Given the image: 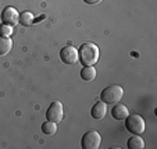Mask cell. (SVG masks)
<instances>
[{
  "instance_id": "cell-1",
  "label": "cell",
  "mask_w": 157,
  "mask_h": 149,
  "mask_svg": "<svg viewBox=\"0 0 157 149\" xmlns=\"http://www.w3.org/2000/svg\"><path fill=\"white\" fill-rule=\"evenodd\" d=\"M99 48L92 43V42H86L83 45H81L79 50H78V56H79V61L83 66H95L99 60Z\"/></svg>"
},
{
  "instance_id": "cell-2",
  "label": "cell",
  "mask_w": 157,
  "mask_h": 149,
  "mask_svg": "<svg viewBox=\"0 0 157 149\" xmlns=\"http://www.w3.org/2000/svg\"><path fill=\"white\" fill-rule=\"evenodd\" d=\"M124 96V89L120 85H110V87L104 88L100 93V100L104 103H118Z\"/></svg>"
},
{
  "instance_id": "cell-3",
  "label": "cell",
  "mask_w": 157,
  "mask_h": 149,
  "mask_svg": "<svg viewBox=\"0 0 157 149\" xmlns=\"http://www.w3.org/2000/svg\"><path fill=\"white\" fill-rule=\"evenodd\" d=\"M125 128L133 135L143 134L146 130V123L139 114H132L125 119Z\"/></svg>"
},
{
  "instance_id": "cell-4",
  "label": "cell",
  "mask_w": 157,
  "mask_h": 149,
  "mask_svg": "<svg viewBox=\"0 0 157 149\" xmlns=\"http://www.w3.org/2000/svg\"><path fill=\"white\" fill-rule=\"evenodd\" d=\"M81 145L83 149H99L101 146V135L95 130L85 132L81 141Z\"/></svg>"
},
{
  "instance_id": "cell-5",
  "label": "cell",
  "mask_w": 157,
  "mask_h": 149,
  "mask_svg": "<svg viewBox=\"0 0 157 149\" xmlns=\"http://www.w3.org/2000/svg\"><path fill=\"white\" fill-rule=\"evenodd\" d=\"M63 116H64V112H63L61 102H59V100L52 102V104L49 106L48 112H46V117H48V120L54 121V123H60L63 120Z\"/></svg>"
},
{
  "instance_id": "cell-6",
  "label": "cell",
  "mask_w": 157,
  "mask_h": 149,
  "mask_svg": "<svg viewBox=\"0 0 157 149\" xmlns=\"http://www.w3.org/2000/svg\"><path fill=\"white\" fill-rule=\"evenodd\" d=\"M60 59H61L63 63L72 66V64H75V63L79 60L78 49L74 48V46H65V48H63L61 52H60Z\"/></svg>"
},
{
  "instance_id": "cell-7",
  "label": "cell",
  "mask_w": 157,
  "mask_h": 149,
  "mask_svg": "<svg viewBox=\"0 0 157 149\" xmlns=\"http://www.w3.org/2000/svg\"><path fill=\"white\" fill-rule=\"evenodd\" d=\"M2 21H3V24L14 27L15 24L20 22V14H18V11L14 7H6L2 11Z\"/></svg>"
},
{
  "instance_id": "cell-8",
  "label": "cell",
  "mask_w": 157,
  "mask_h": 149,
  "mask_svg": "<svg viewBox=\"0 0 157 149\" xmlns=\"http://www.w3.org/2000/svg\"><path fill=\"white\" fill-rule=\"evenodd\" d=\"M106 112H107L106 103L100 100V102H98V103L93 104L92 110H90V114H92L93 119H96V120H101L104 116H106Z\"/></svg>"
},
{
  "instance_id": "cell-9",
  "label": "cell",
  "mask_w": 157,
  "mask_h": 149,
  "mask_svg": "<svg viewBox=\"0 0 157 149\" xmlns=\"http://www.w3.org/2000/svg\"><path fill=\"white\" fill-rule=\"evenodd\" d=\"M111 114H113V117L116 120H125L129 116V112H128L127 106H124L121 103H117L113 108V110H111Z\"/></svg>"
},
{
  "instance_id": "cell-10",
  "label": "cell",
  "mask_w": 157,
  "mask_h": 149,
  "mask_svg": "<svg viewBox=\"0 0 157 149\" xmlns=\"http://www.w3.org/2000/svg\"><path fill=\"white\" fill-rule=\"evenodd\" d=\"M13 42L7 36H0V56H6L11 52Z\"/></svg>"
},
{
  "instance_id": "cell-11",
  "label": "cell",
  "mask_w": 157,
  "mask_h": 149,
  "mask_svg": "<svg viewBox=\"0 0 157 149\" xmlns=\"http://www.w3.org/2000/svg\"><path fill=\"white\" fill-rule=\"evenodd\" d=\"M127 146L129 149H143L145 148V141L142 139L140 135H133V137H131L128 139Z\"/></svg>"
},
{
  "instance_id": "cell-12",
  "label": "cell",
  "mask_w": 157,
  "mask_h": 149,
  "mask_svg": "<svg viewBox=\"0 0 157 149\" xmlns=\"http://www.w3.org/2000/svg\"><path fill=\"white\" fill-rule=\"evenodd\" d=\"M81 78L83 81H93L96 78V70L93 66H83L81 70Z\"/></svg>"
},
{
  "instance_id": "cell-13",
  "label": "cell",
  "mask_w": 157,
  "mask_h": 149,
  "mask_svg": "<svg viewBox=\"0 0 157 149\" xmlns=\"http://www.w3.org/2000/svg\"><path fill=\"white\" fill-rule=\"evenodd\" d=\"M42 131L46 135H54L57 132V123L50 121V120L44 121L43 124H42Z\"/></svg>"
},
{
  "instance_id": "cell-14",
  "label": "cell",
  "mask_w": 157,
  "mask_h": 149,
  "mask_svg": "<svg viewBox=\"0 0 157 149\" xmlns=\"http://www.w3.org/2000/svg\"><path fill=\"white\" fill-rule=\"evenodd\" d=\"M20 24L25 25V27H29L33 24V14L29 11H24L22 14H20Z\"/></svg>"
},
{
  "instance_id": "cell-15",
  "label": "cell",
  "mask_w": 157,
  "mask_h": 149,
  "mask_svg": "<svg viewBox=\"0 0 157 149\" xmlns=\"http://www.w3.org/2000/svg\"><path fill=\"white\" fill-rule=\"evenodd\" d=\"M11 35H13V27L11 25H7V24L0 25V36H7V38H10Z\"/></svg>"
},
{
  "instance_id": "cell-16",
  "label": "cell",
  "mask_w": 157,
  "mask_h": 149,
  "mask_svg": "<svg viewBox=\"0 0 157 149\" xmlns=\"http://www.w3.org/2000/svg\"><path fill=\"white\" fill-rule=\"evenodd\" d=\"M86 4H98V3H100L101 0H83Z\"/></svg>"
}]
</instances>
